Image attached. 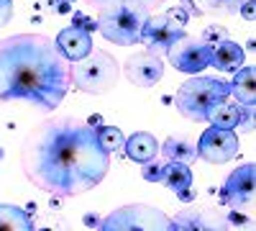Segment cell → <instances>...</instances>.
<instances>
[{"instance_id":"cell-1","label":"cell","mask_w":256,"mask_h":231,"mask_svg":"<svg viewBox=\"0 0 256 231\" xmlns=\"http://www.w3.org/2000/svg\"><path fill=\"white\" fill-rule=\"evenodd\" d=\"M20 170L38 190L74 198L98 187L110 170V154L100 146L98 129L74 116L36 123L20 144Z\"/></svg>"},{"instance_id":"cell-2","label":"cell","mask_w":256,"mask_h":231,"mask_svg":"<svg viewBox=\"0 0 256 231\" xmlns=\"http://www.w3.org/2000/svg\"><path fill=\"white\" fill-rule=\"evenodd\" d=\"M72 85V65L44 34L0 39V100H26L56 111Z\"/></svg>"},{"instance_id":"cell-3","label":"cell","mask_w":256,"mask_h":231,"mask_svg":"<svg viewBox=\"0 0 256 231\" xmlns=\"http://www.w3.org/2000/svg\"><path fill=\"white\" fill-rule=\"evenodd\" d=\"M230 98V85L220 77H192L184 85H180L177 95H174V106L180 111V116H184L187 121H208V113L212 111V106L220 100Z\"/></svg>"},{"instance_id":"cell-4","label":"cell","mask_w":256,"mask_h":231,"mask_svg":"<svg viewBox=\"0 0 256 231\" xmlns=\"http://www.w3.org/2000/svg\"><path fill=\"white\" fill-rule=\"evenodd\" d=\"M148 18L146 8L138 6H108L100 8L98 18H95V29L110 41V44L118 47H134L141 41V29Z\"/></svg>"},{"instance_id":"cell-5","label":"cell","mask_w":256,"mask_h":231,"mask_svg":"<svg viewBox=\"0 0 256 231\" xmlns=\"http://www.w3.org/2000/svg\"><path fill=\"white\" fill-rule=\"evenodd\" d=\"M120 67L116 57L102 49H92L84 59L72 62V85L88 95H105L118 85Z\"/></svg>"},{"instance_id":"cell-6","label":"cell","mask_w":256,"mask_h":231,"mask_svg":"<svg viewBox=\"0 0 256 231\" xmlns=\"http://www.w3.org/2000/svg\"><path fill=\"white\" fill-rule=\"evenodd\" d=\"M95 231H174L172 218L148 203H128L100 218Z\"/></svg>"},{"instance_id":"cell-7","label":"cell","mask_w":256,"mask_h":231,"mask_svg":"<svg viewBox=\"0 0 256 231\" xmlns=\"http://www.w3.org/2000/svg\"><path fill=\"white\" fill-rule=\"evenodd\" d=\"M166 57L172 62V67L184 72V75H200L202 70L210 67V59H212V47L205 44L202 39L195 36H182L177 39L172 47L166 49Z\"/></svg>"},{"instance_id":"cell-8","label":"cell","mask_w":256,"mask_h":231,"mask_svg":"<svg viewBox=\"0 0 256 231\" xmlns=\"http://www.w3.org/2000/svg\"><path fill=\"white\" fill-rule=\"evenodd\" d=\"M198 157L210 162V164H226L230 159L238 157V136L230 129H218L210 126L208 131H202L198 141Z\"/></svg>"},{"instance_id":"cell-9","label":"cell","mask_w":256,"mask_h":231,"mask_svg":"<svg viewBox=\"0 0 256 231\" xmlns=\"http://www.w3.org/2000/svg\"><path fill=\"white\" fill-rule=\"evenodd\" d=\"M182 36H184V26H180L177 21H172L166 13H159V16L148 13L146 24L141 29V41H144L146 52L159 54V57L166 54V49Z\"/></svg>"},{"instance_id":"cell-10","label":"cell","mask_w":256,"mask_h":231,"mask_svg":"<svg viewBox=\"0 0 256 231\" xmlns=\"http://www.w3.org/2000/svg\"><path fill=\"white\" fill-rule=\"evenodd\" d=\"M174 231H230L226 213L216 205H198V208H182L172 218Z\"/></svg>"},{"instance_id":"cell-11","label":"cell","mask_w":256,"mask_h":231,"mask_svg":"<svg viewBox=\"0 0 256 231\" xmlns=\"http://www.w3.org/2000/svg\"><path fill=\"white\" fill-rule=\"evenodd\" d=\"M220 200L228 208H236V211H244V208L254 203V164L251 162L236 167L226 177L220 187Z\"/></svg>"},{"instance_id":"cell-12","label":"cell","mask_w":256,"mask_h":231,"mask_svg":"<svg viewBox=\"0 0 256 231\" xmlns=\"http://www.w3.org/2000/svg\"><path fill=\"white\" fill-rule=\"evenodd\" d=\"M123 75L138 88H154L164 75V62L159 54H152L144 49L123 62Z\"/></svg>"},{"instance_id":"cell-13","label":"cell","mask_w":256,"mask_h":231,"mask_svg":"<svg viewBox=\"0 0 256 231\" xmlns=\"http://www.w3.org/2000/svg\"><path fill=\"white\" fill-rule=\"evenodd\" d=\"M56 49H59V54L64 57L72 65V62H80V59H84L92 49H95V44H92V36H90V31H84V29H77V26H67V29H62L59 34H56Z\"/></svg>"},{"instance_id":"cell-14","label":"cell","mask_w":256,"mask_h":231,"mask_svg":"<svg viewBox=\"0 0 256 231\" xmlns=\"http://www.w3.org/2000/svg\"><path fill=\"white\" fill-rule=\"evenodd\" d=\"M251 111L254 108H244L238 103H230L228 98L216 103L212 111L208 113V121L212 126H218V129H246V134H251Z\"/></svg>"},{"instance_id":"cell-15","label":"cell","mask_w":256,"mask_h":231,"mask_svg":"<svg viewBox=\"0 0 256 231\" xmlns=\"http://www.w3.org/2000/svg\"><path fill=\"white\" fill-rule=\"evenodd\" d=\"M246 0H180V6L187 11V16H212V18H228L238 16Z\"/></svg>"},{"instance_id":"cell-16","label":"cell","mask_w":256,"mask_h":231,"mask_svg":"<svg viewBox=\"0 0 256 231\" xmlns=\"http://www.w3.org/2000/svg\"><path fill=\"white\" fill-rule=\"evenodd\" d=\"M123 152H126V157L131 159V162L144 164V162H148V159L159 157V141H156L154 134H148V131H136L134 136L126 139Z\"/></svg>"},{"instance_id":"cell-17","label":"cell","mask_w":256,"mask_h":231,"mask_svg":"<svg viewBox=\"0 0 256 231\" xmlns=\"http://www.w3.org/2000/svg\"><path fill=\"white\" fill-rule=\"evenodd\" d=\"M244 59H246V52L241 49V44H236L230 39H223L212 47L210 65L220 72H236L238 67H244Z\"/></svg>"},{"instance_id":"cell-18","label":"cell","mask_w":256,"mask_h":231,"mask_svg":"<svg viewBox=\"0 0 256 231\" xmlns=\"http://www.w3.org/2000/svg\"><path fill=\"white\" fill-rule=\"evenodd\" d=\"M254 67H238L236 72H233V80L228 82L230 85V98L238 103V106L244 108H254L256 103V85H254Z\"/></svg>"},{"instance_id":"cell-19","label":"cell","mask_w":256,"mask_h":231,"mask_svg":"<svg viewBox=\"0 0 256 231\" xmlns=\"http://www.w3.org/2000/svg\"><path fill=\"white\" fill-rule=\"evenodd\" d=\"M162 154L169 162H184V164H190V162L198 159V144L192 141L190 136H184V134L182 136H169L162 144Z\"/></svg>"},{"instance_id":"cell-20","label":"cell","mask_w":256,"mask_h":231,"mask_svg":"<svg viewBox=\"0 0 256 231\" xmlns=\"http://www.w3.org/2000/svg\"><path fill=\"white\" fill-rule=\"evenodd\" d=\"M0 231H34V216L10 203H0Z\"/></svg>"},{"instance_id":"cell-21","label":"cell","mask_w":256,"mask_h":231,"mask_svg":"<svg viewBox=\"0 0 256 231\" xmlns=\"http://www.w3.org/2000/svg\"><path fill=\"white\" fill-rule=\"evenodd\" d=\"M162 182H164L172 193H182V190H187V187H192L190 164H184V162H169V159H166Z\"/></svg>"},{"instance_id":"cell-22","label":"cell","mask_w":256,"mask_h":231,"mask_svg":"<svg viewBox=\"0 0 256 231\" xmlns=\"http://www.w3.org/2000/svg\"><path fill=\"white\" fill-rule=\"evenodd\" d=\"M98 141H100V146L105 152L113 154V152L123 149L126 136H123V131L118 129V126H98Z\"/></svg>"},{"instance_id":"cell-23","label":"cell","mask_w":256,"mask_h":231,"mask_svg":"<svg viewBox=\"0 0 256 231\" xmlns=\"http://www.w3.org/2000/svg\"><path fill=\"white\" fill-rule=\"evenodd\" d=\"M34 231H72V226H70V221L64 218V216H59V213H41V216H36V221H34Z\"/></svg>"},{"instance_id":"cell-24","label":"cell","mask_w":256,"mask_h":231,"mask_svg":"<svg viewBox=\"0 0 256 231\" xmlns=\"http://www.w3.org/2000/svg\"><path fill=\"white\" fill-rule=\"evenodd\" d=\"M90 8H108V6H120V3H126V6H138V8H146V11H154V8H159L164 0H84Z\"/></svg>"},{"instance_id":"cell-25","label":"cell","mask_w":256,"mask_h":231,"mask_svg":"<svg viewBox=\"0 0 256 231\" xmlns=\"http://www.w3.org/2000/svg\"><path fill=\"white\" fill-rule=\"evenodd\" d=\"M164 164H166V159H159V157L144 162V164H141V177H144L146 182H162Z\"/></svg>"},{"instance_id":"cell-26","label":"cell","mask_w":256,"mask_h":231,"mask_svg":"<svg viewBox=\"0 0 256 231\" xmlns=\"http://www.w3.org/2000/svg\"><path fill=\"white\" fill-rule=\"evenodd\" d=\"M223 39H228V29H223V26H208L205 34H202V41L210 44V47H216L218 41H223Z\"/></svg>"},{"instance_id":"cell-27","label":"cell","mask_w":256,"mask_h":231,"mask_svg":"<svg viewBox=\"0 0 256 231\" xmlns=\"http://www.w3.org/2000/svg\"><path fill=\"white\" fill-rule=\"evenodd\" d=\"M38 6H49V8H44V11H46V13H56V16L72 13V3H67V0H41Z\"/></svg>"},{"instance_id":"cell-28","label":"cell","mask_w":256,"mask_h":231,"mask_svg":"<svg viewBox=\"0 0 256 231\" xmlns=\"http://www.w3.org/2000/svg\"><path fill=\"white\" fill-rule=\"evenodd\" d=\"M10 18H13V0H0V29L8 26Z\"/></svg>"},{"instance_id":"cell-29","label":"cell","mask_w":256,"mask_h":231,"mask_svg":"<svg viewBox=\"0 0 256 231\" xmlns=\"http://www.w3.org/2000/svg\"><path fill=\"white\" fill-rule=\"evenodd\" d=\"M72 26H77V29H84V31H95V18H88L84 13H77Z\"/></svg>"},{"instance_id":"cell-30","label":"cell","mask_w":256,"mask_h":231,"mask_svg":"<svg viewBox=\"0 0 256 231\" xmlns=\"http://www.w3.org/2000/svg\"><path fill=\"white\" fill-rule=\"evenodd\" d=\"M241 16L244 18H254V0H246V3H244V8H241Z\"/></svg>"},{"instance_id":"cell-31","label":"cell","mask_w":256,"mask_h":231,"mask_svg":"<svg viewBox=\"0 0 256 231\" xmlns=\"http://www.w3.org/2000/svg\"><path fill=\"white\" fill-rule=\"evenodd\" d=\"M177 198H180V200H187V203H190V200H195V190H192V187H187V190L177 193Z\"/></svg>"},{"instance_id":"cell-32","label":"cell","mask_w":256,"mask_h":231,"mask_svg":"<svg viewBox=\"0 0 256 231\" xmlns=\"http://www.w3.org/2000/svg\"><path fill=\"white\" fill-rule=\"evenodd\" d=\"M98 223H100V218H98L95 213H88V216H84V226H90V228H98Z\"/></svg>"},{"instance_id":"cell-33","label":"cell","mask_w":256,"mask_h":231,"mask_svg":"<svg viewBox=\"0 0 256 231\" xmlns=\"http://www.w3.org/2000/svg\"><path fill=\"white\" fill-rule=\"evenodd\" d=\"M88 123L95 129V126H100V123H102V118H100V116H90V121H88Z\"/></svg>"},{"instance_id":"cell-34","label":"cell","mask_w":256,"mask_h":231,"mask_svg":"<svg viewBox=\"0 0 256 231\" xmlns=\"http://www.w3.org/2000/svg\"><path fill=\"white\" fill-rule=\"evenodd\" d=\"M0 159H3V149H0Z\"/></svg>"},{"instance_id":"cell-35","label":"cell","mask_w":256,"mask_h":231,"mask_svg":"<svg viewBox=\"0 0 256 231\" xmlns=\"http://www.w3.org/2000/svg\"><path fill=\"white\" fill-rule=\"evenodd\" d=\"M67 3H74V0H67Z\"/></svg>"}]
</instances>
